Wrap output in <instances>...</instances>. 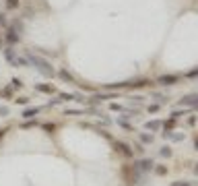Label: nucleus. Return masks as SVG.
Returning <instances> with one entry per match:
<instances>
[{"mask_svg":"<svg viewBox=\"0 0 198 186\" xmlns=\"http://www.w3.org/2000/svg\"><path fill=\"white\" fill-rule=\"evenodd\" d=\"M27 60H29V62L33 64L35 68H37L39 72H41V75H44V77H50V79L54 77V68H52V64H50L47 60L39 58V56H35V54H31V52H27Z\"/></svg>","mask_w":198,"mask_h":186,"instance_id":"1","label":"nucleus"},{"mask_svg":"<svg viewBox=\"0 0 198 186\" xmlns=\"http://www.w3.org/2000/svg\"><path fill=\"white\" fill-rule=\"evenodd\" d=\"M116 149H118L120 153H122L124 157H132V155H134L132 147H130V145H126L124 141H116Z\"/></svg>","mask_w":198,"mask_h":186,"instance_id":"2","label":"nucleus"},{"mask_svg":"<svg viewBox=\"0 0 198 186\" xmlns=\"http://www.w3.org/2000/svg\"><path fill=\"white\" fill-rule=\"evenodd\" d=\"M153 159H142V161H138V163H134V168L138 170V172H151L153 170Z\"/></svg>","mask_w":198,"mask_h":186,"instance_id":"3","label":"nucleus"},{"mask_svg":"<svg viewBox=\"0 0 198 186\" xmlns=\"http://www.w3.org/2000/svg\"><path fill=\"white\" fill-rule=\"evenodd\" d=\"M177 81H180L177 75H163V77H159V83L161 85H175Z\"/></svg>","mask_w":198,"mask_h":186,"instance_id":"4","label":"nucleus"},{"mask_svg":"<svg viewBox=\"0 0 198 186\" xmlns=\"http://www.w3.org/2000/svg\"><path fill=\"white\" fill-rule=\"evenodd\" d=\"M180 105H190V108H194V105H196V93H190L186 97H182Z\"/></svg>","mask_w":198,"mask_h":186,"instance_id":"5","label":"nucleus"},{"mask_svg":"<svg viewBox=\"0 0 198 186\" xmlns=\"http://www.w3.org/2000/svg\"><path fill=\"white\" fill-rule=\"evenodd\" d=\"M39 110H41V108H27L23 114H21V118H25V120H29V118H35L37 114H39Z\"/></svg>","mask_w":198,"mask_h":186,"instance_id":"6","label":"nucleus"},{"mask_svg":"<svg viewBox=\"0 0 198 186\" xmlns=\"http://www.w3.org/2000/svg\"><path fill=\"white\" fill-rule=\"evenodd\" d=\"M6 42H8V44H17V42H19V35H17L15 29H8V31H6Z\"/></svg>","mask_w":198,"mask_h":186,"instance_id":"7","label":"nucleus"},{"mask_svg":"<svg viewBox=\"0 0 198 186\" xmlns=\"http://www.w3.org/2000/svg\"><path fill=\"white\" fill-rule=\"evenodd\" d=\"M4 56H6V60H8V62H15V58H17V54H15V50H12V48H6V50H4Z\"/></svg>","mask_w":198,"mask_h":186,"instance_id":"8","label":"nucleus"},{"mask_svg":"<svg viewBox=\"0 0 198 186\" xmlns=\"http://www.w3.org/2000/svg\"><path fill=\"white\" fill-rule=\"evenodd\" d=\"M60 79H64V81H68V83L74 81V77H72V75H70L66 68H62V70H60Z\"/></svg>","mask_w":198,"mask_h":186,"instance_id":"9","label":"nucleus"},{"mask_svg":"<svg viewBox=\"0 0 198 186\" xmlns=\"http://www.w3.org/2000/svg\"><path fill=\"white\" fill-rule=\"evenodd\" d=\"M35 89L41 93H54V87L52 85H35Z\"/></svg>","mask_w":198,"mask_h":186,"instance_id":"10","label":"nucleus"},{"mask_svg":"<svg viewBox=\"0 0 198 186\" xmlns=\"http://www.w3.org/2000/svg\"><path fill=\"white\" fill-rule=\"evenodd\" d=\"M144 126L149 128V130H159V128H161V122H159V120H153V122H147Z\"/></svg>","mask_w":198,"mask_h":186,"instance_id":"11","label":"nucleus"},{"mask_svg":"<svg viewBox=\"0 0 198 186\" xmlns=\"http://www.w3.org/2000/svg\"><path fill=\"white\" fill-rule=\"evenodd\" d=\"M60 99L62 101H68V99H74V95L72 93H60Z\"/></svg>","mask_w":198,"mask_h":186,"instance_id":"12","label":"nucleus"},{"mask_svg":"<svg viewBox=\"0 0 198 186\" xmlns=\"http://www.w3.org/2000/svg\"><path fill=\"white\" fill-rule=\"evenodd\" d=\"M23 87V81L21 79H12V89H21Z\"/></svg>","mask_w":198,"mask_h":186,"instance_id":"13","label":"nucleus"},{"mask_svg":"<svg viewBox=\"0 0 198 186\" xmlns=\"http://www.w3.org/2000/svg\"><path fill=\"white\" fill-rule=\"evenodd\" d=\"M140 141L142 143H153V135H140Z\"/></svg>","mask_w":198,"mask_h":186,"instance_id":"14","label":"nucleus"},{"mask_svg":"<svg viewBox=\"0 0 198 186\" xmlns=\"http://www.w3.org/2000/svg\"><path fill=\"white\" fill-rule=\"evenodd\" d=\"M6 6L8 8H17L19 6V0H6Z\"/></svg>","mask_w":198,"mask_h":186,"instance_id":"15","label":"nucleus"},{"mask_svg":"<svg viewBox=\"0 0 198 186\" xmlns=\"http://www.w3.org/2000/svg\"><path fill=\"white\" fill-rule=\"evenodd\" d=\"M15 104H21V105H27V104H29V99H27V97H17V99H15Z\"/></svg>","mask_w":198,"mask_h":186,"instance_id":"16","label":"nucleus"},{"mask_svg":"<svg viewBox=\"0 0 198 186\" xmlns=\"http://www.w3.org/2000/svg\"><path fill=\"white\" fill-rule=\"evenodd\" d=\"M0 93H2V95H6V97H11V95H12V89H11V87H6V89H2Z\"/></svg>","mask_w":198,"mask_h":186,"instance_id":"17","label":"nucleus"},{"mask_svg":"<svg viewBox=\"0 0 198 186\" xmlns=\"http://www.w3.org/2000/svg\"><path fill=\"white\" fill-rule=\"evenodd\" d=\"M161 155H163V157H169V155H171V149L163 147V149H161Z\"/></svg>","mask_w":198,"mask_h":186,"instance_id":"18","label":"nucleus"},{"mask_svg":"<svg viewBox=\"0 0 198 186\" xmlns=\"http://www.w3.org/2000/svg\"><path fill=\"white\" fill-rule=\"evenodd\" d=\"M155 172H157L159 176H163V174H167V168H163V165H161V168H157Z\"/></svg>","mask_w":198,"mask_h":186,"instance_id":"19","label":"nucleus"},{"mask_svg":"<svg viewBox=\"0 0 198 186\" xmlns=\"http://www.w3.org/2000/svg\"><path fill=\"white\" fill-rule=\"evenodd\" d=\"M0 114H2V116H8V108H6V105H0Z\"/></svg>","mask_w":198,"mask_h":186,"instance_id":"20","label":"nucleus"},{"mask_svg":"<svg viewBox=\"0 0 198 186\" xmlns=\"http://www.w3.org/2000/svg\"><path fill=\"white\" fill-rule=\"evenodd\" d=\"M174 186H194V184H190V182H174Z\"/></svg>","mask_w":198,"mask_h":186,"instance_id":"21","label":"nucleus"},{"mask_svg":"<svg viewBox=\"0 0 198 186\" xmlns=\"http://www.w3.org/2000/svg\"><path fill=\"white\" fill-rule=\"evenodd\" d=\"M134 151L136 153H144V149H142V145H134Z\"/></svg>","mask_w":198,"mask_h":186,"instance_id":"22","label":"nucleus"},{"mask_svg":"<svg viewBox=\"0 0 198 186\" xmlns=\"http://www.w3.org/2000/svg\"><path fill=\"white\" fill-rule=\"evenodd\" d=\"M0 25H6V15L0 12Z\"/></svg>","mask_w":198,"mask_h":186,"instance_id":"23","label":"nucleus"},{"mask_svg":"<svg viewBox=\"0 0 198 186\" xmlns=\"http://www.w3.org/2000/svg\"><path fill=\"white\" fill-rule=\"evenodd\" d=\"M157 110H159V105H157V104H153V105H149V112H157Z\"/></svg>","mask_w":198,"mask_h":186,"instance_id":"24","label":"nucleus"},{"mask_svg":"<svg viewBox=\"0 0 198 186\" xmlns=\"http://www.w3.org/2000/svg\"><path fill=\"white\" fill-rule=\"evenodd\" d=\"M35 124H37V120H35V122H27V124H23L25 128H31V126H35Z\"/></svg>","mask_w":198,"mask_h":186,"instance_id":"25","label":"nucleus"},{"mask_svg":"<svg viewBox=\"0 0 198 186\" xmlns=\"http://www.w3.org/2000/svg\"><path fill=\"white\" fill-rule=\"evenodd\" d=\"M0 135H4V130H0Z\"/></svg>","mask_w":198,"mask_h":186,"instance_id":"26","label":"nucleus"},{"mask_svg":"<svg viewBox=\"0 0 198 186\" xmlns=\"http://www.w3.org/2000/svg\"><path fill=\"white\" fill-rule=\"evenodd\" d=\"M0 46H2V39H0Z\"/></svg>","mask_w":198,"mask_h":186,"instance_id":"27","label":"nucleus"}]
</instances>
